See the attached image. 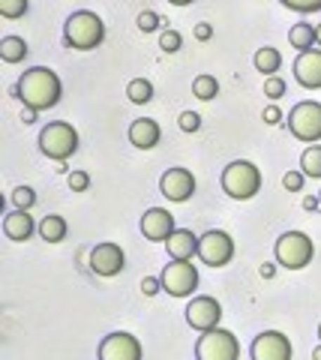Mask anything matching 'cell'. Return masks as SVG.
I'll return each mask as SVG.
<instances>
[{"instance_id":"obj_19","label":"cell","mask_w":321,"mask_h":360,"mask_svg":"<svg viewBox=\"0 0 321 360\" xmlns=\"http://www.w3.org/2000/svg\"><path fill=\"white\" fill-rule=\"evenodd\" d=\"M33 231H39V225L33 222V217H30L27 210H13V213H6V219H4V234H6L9 240L25 243V240H30Z\"/></svg>"},{"instance_id":"obj_8","label":"cell","mask_w":321,"mask_h":360,"mask_svg":"<svg viewBox=\"0 0 321 360\" xmlns=\"http://www.w3.org/2000/svg\"><path fill=\"white\" fill-rule=\"evenodd\" d=\"M198 258L207 267H225L231 258H235V240H231L228 231L210 229L198 238Z\"/></svg>"},{"instance_id":"obj_21","label":"cell","mask_w":321,"mask_h":360,"mask_svg":"<svg viewBox=\"0 0 321 360\" xmlns=\"http://www.w3.org/2000/svg\"><path fill=\"white\" fill-rule=\"evenodd\" d=\"M27 42L21 37H4L0 39V58H4V63H21L27 58Z\"/></svg>"},{"instance_id":"obj_34","label":"cell","mask_w":321,"mask_h":360,"mask_svg":"<svg viewBox=\"0 0 321 360\" xmlns=\"http://www.w3.org/2000/svg\"><path fill=\"white\" fill-rule=\"evenodd\" d=\"M303 180H306L303 172H289V174L282 177V186L289 189V193H301V189H303Z\"/></svg>"},{"instance_id":"obj_12","label":"cell","mask_w":321,"mask_h":360,"mask_svg":"<svg viewBox=\"0 0 321 360\" xmlns=\"http://www.w3.org/2000/svg\"><path fill=\"white\" fill-rule=\"evenodd\" d=\"M159 193L174 201V205H183L195 195V177L190 168H169L162 177H159Z\"/></svg>"},{"instance_id":"obj_24","label":"cell","mask_w":321,"mask_h":360,"mask_svg":"<svg viewBox=\"0 0 321 360\" xmlns=\"http://www.w3.org/2000/svg\"><path fill=\"white\" fill-rule=\"evenodd\" d=\"M301 172L313 180H321V144H309L301 156Z\"/></svg>"},{"instance_id":"obj_16","label":"cell","mask_w":321,"mask_h":360,"mask_svg":"<svg viewBox=\"0 0 321 360\" xmlns=\"http://www.w3.org/2000/svg\"><path fill=\"white\" fill-rule=\"evenodd\" d=\"M294 78H297V84L306 87V90H318L321 87V49L297 54V60H294Z\"/></svg>"},{"instance_id":"obj_33","label":"cell","mask_w":321,"mask_h":360,"mask_svg":"<svg viewBox=\"0 0 321 360\" xmlns=\"http://www.w3.org/2000/svg\"><path fill=\"white\" fill-rule=\"evenodd\" d=\"M87 186H91V174L87 172H72L70 174V189L72 193H87Z\"/></svg>"},{"instance_id":"obj_18","label":"cell","mask_w":321,"mask_h":360,"mask_svg":"<svg viewBox=\"0 0 321 360\" xmlns=\"http://www.w3.org/2000/svg\"><path fill=\"white\" fill-rule=\"evenodd\" d=\"M171 262H192V255H198V238L190 229H177L169 240H165Z\"/></svg>"},{"instance_id":"obj_29","label":"cell","mask_w":321,"mask_h":360,"mask_svg":"<svg viewBox=\"0 0 321 360\" xmlns=\"http://www.w3.org/2000/svg\"><path fill=\"white\" fill-rule=\"evenodd\" d=\"M264 96L273 99V103H276V99H282V96H285V82H282L280 75L264 78Z\"/></svg>"},{"instance_id":"obj_15","label":"cell","mask_w":321,"mask_h":360,"mask_svg":"<svg viewBox=\"0 0 321 360\" xmlns=\"http://www.w3.org/2000/svg\"><path fill=\"white\" fill-rule=\"evenodd\" d=\"M177 231L174 225V217L165 207H150L145 210V217H141V234H145L148 240H157V243H165Z\"/></svg>"},{"instance_id":"obj_28","label":"cell","mask_w":321,"mask_h":360,"mask_svg":"<svg viewBox=\"0 0 321 360\" xmlns=\"http://www.w3.org/2000/svg\"><path fill=\"white\" fill-rule=\"evenodd\" d=\"M13 201H15L18 210H30L33 205H37V193H33L30 186H18L15 193H13Z\"/></svg>"},{"instance_id":"obj_6","label":"cell","mask_w":321,"mask_h":360,"mask_svg":"<svg viewBox=\"0 0 321 360\" xmlns=\"http://www.w3.org/2000/svg\"><path fill=\"white\" fill-rule=\"evenodd\" d=\"M195 360H240L237 336L225 328H214L202 333L195 342Z\"/></svg>"},{"instance_id":"obj_11","label":"cell","mask_w":321,"mask_h":360,"mask_svg":"<svg viewBox=\"0 0 321 360\" xmlns=\"http://www.w3.org/2000/svg\"><path fill=\"white\" fill-rule=\"evenodd\" d=\"M219 319H223V307H219V300L214 297H192L190 307H186V321H190V328H195L198 333H207L219 328Z\"/></svg>"},{"instance_id":"obj_26","label":"cell","mask_w":321,"mask_h":360,"mask_svg":"<svg viewBox=\"0 0 321 360\" xmlns=\"http://www.w3.org/2000/svg\"><path fill=\"white\" fill-rule=\"evenodd\" d=\"M192 94L202 99V103H207V99H214L219 94V82L214 75H198L195 82H192Z\"/></svg>"},{"instance_id":"obj_44","label":"cell","mask_w":321,"mask_h":360,"mask_svg":"<svg viewBox=\"0 0 321 360\" xmlns=\"http://www.w3.org/2000/svg\"><path fill=\"white\" fill-rule=\"evenodd\" d=\"M313 360H321V345H318V348H313Z\"/></svg>"},{"instance_id":"obj_32","label":"cell","mask_w":321,"mask_h":360,"mask_svg":"<svg viewBox=\"0 0 321 360\" xmlns=\"http://www.w3.org/2000/svg\"><path fill=\"white\" fill-rule=\"evenodd\" d=\"M136 25H138V30L153 33V30H159V25H162V21H159V15L153 13V9H145V13L138 15V21H136Z\"/></svg>"},{"instance_id":"obj_43","label":"cell","mask_w":321,"mask_h":360,"mask_svg":"<svg viewBox=\"0 0 321 360\" xmlns=\"http://www.w3.org/2000/svg\"><path fill=\"white\" fill-rule=\"evenodd\" d=\"M315 49H321V25L315 27Z\"/></svg>"},{"instance_id":"obj_20","label":"cell","mask_w":321,"mask_h":360,"mask_svg":"<svg viewBox=\"0 0 321 360\" xmlns=\"http://www.w3.org/2000/svg\"><path fill=\"white\" fill-rule=\"evenodd\" d=\"M66 231H70V225H66V219L58 217V213H48V217H42V222H39V238L48 243H60L66 238Z\"/></svg>"},{"instance_id":"obj_7","label":"cell","mask_w":321,"mask_h":360,"mask_svg":"<svg viewBox=\"0 0 321 360\" xmlns=\"http://www.w3.org/2000/svg\"><path fill=\"white\" fill-rule=\"evenodd\" d=\"M289 129L297 141H306V144H315L321 141V103H297L289 111Z\"/></svg>"},{"instance_id":"obj_31","label":"cell","mask_w":321,"mask_h":360,"mask_svg":"<svg viewBox=\"0 0 321 360\" xmlns=\"http://www.w3.org/2000/svg\"><path fill=\"white\" fill-rule=\"evenodd\" d=\"M280 4L289 6V9H294V13H301V15L318 13V9H321V0H280Z\"/></svg>"},{"instance_id":"obj_27","label":"cell","mask_w":321,"mask_h":360,"mask_svg":"<svg viewBox=\"0 0 321 360\" xmlns=\"http://www.w3.org/2000/svg\"><path fill=\"white\" fill-rule=\"evenodd\" d=\"M27 9H30V0H0V15L9 18V21L21 18Z\"/></svg>"},{"instance_id":"obj_25","label":"cell","mask_w":321,"mask_h":360,"mask_svg":"<svg viewBox=\"0 0 321 360\" xmlns=\"http://www.w3.org/2000/svg\"><path fill=\"white\" fill-rule=\"evenodd\" d=\"M126 96L136 105H145V103H150V99H153V84L148 82V78H132V82L126 84Z\"/></svg>"},{"instance_id":"obj_1","label":"cell","mask_w":321,"mask_h":360,"mask_svg":"<svg viewBox=\"0 0 321 360\" xmlns=\"http://www.w3.org/2000/svg\"><path fill=\"white\" fill-rule=\"evenodd\" d=\"M60 78L48 66H30V70L18 78L15 94L25 103V108L33 111H48L60 103Z\"/></svg>"},{"instance_id":"obj_23","label":"cell","mask_w":321,"mask_h":360,"mask_svg":"<svg viewBox=\"0 0 321 360\" xmlns=\"http://www.w3.org/2000/svg\"><path fill=\"white\" fill-rule=\"evenodd\" d=\"M289 42H291V49L297 51H313V45H315V27L313 25H306V21H301V25H294L289 30Z\"/></svg>"},{"instance_id":"obj_42","label":"cell","mask_w":321,"mask_h":360,"mask_svg":"<svg viewBox=\"0 0 321 360\" xmlns=\"http://www.w3.org/2000/svg\"><path fill=\"white\" fill-rule=\"evenodd\" d=\"M171 6H190V4H195V0H169Z\"/></svg>"},{"instance_id":"obj_10","label":"cell","mask_w":321,"mask_h":360,"mask_svg":"<svg viewBox=\"0 0 321 360\" xmlns=\"http://www.w3.org/2000/svg\"><path fill=\"white\" fill-rule=\"evenodd\" d=\"M145 348H141L138 336H132L126 330H114L99 342V360H141Z\"/></svg>"},{"instance_id":"obj_36","label":"cell","mask_w":321,"mask_h":360,"mask_svg":"<svg viewBox=\"0 0 321 360\" xmlns=\"http://www.w3.org/2000/svg\"><path fill=\"white\" fill-rule=\"evenodd\" d=\"M141 291H145L148 297L159 295V291H162V279H157V276H145V279H141Z\"/></svg>"},{"instance_id":"obj_22","label":"cell","mask_w":321,"mask_h":360,"mask_svg":"<svg viewBox=\"0 0 321 360\" xmlns=\"http://www.w3.org/2000/svg\"><path fill=\"white\" fill-rule=\"evenodd\" d=\"M280 66H282V54L280 49H270V45H264V49L256 51V70L264 72V75H276L280 72Z\"/></svg>"},{"instance_id":"obj_3","label":"cell","mask_w":321,"mask_h":360,"mask_svg":"<svg viewBox=\"0 0 321 360\" xmlns=\"http://www.w3.org/2000/svg\"><path fill=\"white\" fill-rule=\"evenodd\" d=\"M223 189L235 201H249L261 193V168L249 160H235L223 172Z\"/></svg>"},{"instance_id":"obj_2","label":"cell","mask_w":321,"mask_h":360,"mask_svg":"<svg viewBox=\"0 0 321 360\" xmlns=\"http://www.w3.org/2000/svg\"><path fill=\"white\" fill-rule=\"evenodd\" d=\"M63 39L75 51H91L105 39V25L96 13H91V9H79V13H72L66 18Z\"/></svg>"},{"instance_id":"obj_14","label":"cell","mask_w":321,"mask_h":360,"mask_svg":"<svg viewBox=\"0 0 321 360\" xmlns=\"http://www.w3.org/2000/svg\"><path fill=\"white\" fill-rule=\"evenodd\" d=\"M252 360H291V342L280 330H264L252 340Z\"/></svg>"},{"instance_id":"obj_30","label":"cell","mask_w":321,"mask_h":360,"mask_svg":"<svg viewBox=\"0 0 321 360\" xmlns=\"http://www.w3.org/2000/svg\"><path fill=\"white\" fill-rule=\"evenodd\" d=\"M181 45H183L181 33H177V30H162V37H159V49H162V51L174 54V51H181Z\"/></svg>"},{"instance_id":"obj_40","label":"cell","mask_w":321,"mask_h":360,"mask_svg":"<svg viewBox=\"0 0 321 360\" xmlns=\"http://www.w3.org/2000/svg\"><path fill=\"white\" fill-rule=\"evenodd\" d=\"M37 115H39V111L25 108V111H21V120H25V123H33V120H37Z\"/></svg>"},{"instance_id":"obj_45","label":"cell","mask_w":321,"mask_h":360,"mask_svg":"<svg viewBox=\"0 0 321 360\" xmlns=\"http://www.w3.org/2000/svg\"><path fill=\"white\" fill-rule=\"evenodd\" d=\"M318 340H321V324H318Z\"/></svg>"},{"instance_id":"obj_37","label":"cell","mask_w":321,"mask_h":360,"mask_svg":"<svg viewBox=\"0 0 321 360\" xmlns=\"http://www.w3.org/2000/svg\"><path fill=\"white\" fill-rule=\"evenodd\" d=\"M261 117H264V123H268V127H280V123H282V111L276 108V105H268Z\"/></svg>"},{"instance_id":"obj_35","label":"cell","mask_w":321,"mask_h":360,"mask_svg":"<svg viewBox=\"0 0 321 360\" xmlns=\"http://www.w3.org/2000/svg\"><path fill=\"white\" fill-rule=\"evenodd\" d=\"M181 129L183 132H198L202 129V117H198L195 111H183L181 115Z\"/></svg>"},{"instance_id":"obj_39","label":"cell","mask_w":321,"mask_h":360,"mask_svg":"<svg viewBox=\"0 0 321 360\" xmlns=\"http://www.w3.org/2000/svg\"><path fill=\"white\" fill-rule=\"evenodd\" d=\"M318 205H321V198H315V195H306V198H303V207H306L309 213L318 210Z\"/></svg>"},{"instance_id":"obj_4","label":"cell","mask_w":321,"mask_h":360,"mask_svg":"<svg viewBox=\"0 0 321 360\" xmlns=\"http://www.w3.org/2000/svg\"><path fill=\"white\" fill-rule=\"evenodd\" d=\"M39 150L54 162H66L75 150H79V132H75L72 123L54 120L39 132Z\"/></svg>"},{"instance_id":"obj_38","label":"cell","mask_w":321,"mask_h":360,"mask_svg":"<svg viewBox=\"0 0 321 360\" xmlns=\"http://www.w3.org/2000/svg\"><path fill=\"white\" fill-rule=\"evenodd\" d=\"M192 33H195V39H198V42H207L210 37H214V25H195Z\"/></svg>"},{"instance_id":"obj_17","label":"cell","mask_w":321,"mask_h":360,"mask_svg":"<svg viewBox=\"0 0 321 360\" xmlns=\"http://www.w3.org/2000/svg\"><path fill=\"white\" fill-rule=\"evenodd\" d=\"M159 139H162V129H159V123H157V120L138 117V120H132V123H129V141L136 144L138 150L157 148Z\"/></svg>"},{"instance_id":"obj_13","label":"cell","mask_w":321,"mask_h":360,"mask_svg":"<svg viewBox=\"0 0 321 360\" xmlns=\"http://www.w3.org/2000/svg\"><path fill=\"white\" fill-rule=\"evenodd\" d=\"M124 267H126V255H124V250H120L117 243L105 240V243H96L91 250V270L96 276H105V279L117 276Z\"/></svg>"},{"instance_id":"obj_9","label":"cell","mask_w":321,"mask_h":360,"mask_svg":"<svg viewBox=\"0 0 321 360\" xmlns=\"http://www.w3.org/2000/svg\"><path fill=\"white\" fill-rule=\"evenodd\" d=\"M162 291H169L171 297H190L198 288V267L192 262H171L162 270Z\"/></svg>"},{"instance_id":"obj_5","label":"cell","mask_w":321,"mask_h":360,"mask_svg":"<svg viewBox=\"0 0 321 360\" xmlns=\"http://www.w3.org/2000/svg\"><path fill=\"white\" fill-rule=\"evenodd\" d=\"M273 252H276V262H280L282 267H289V270H303L309 262H313L315 243H313V238H309V234H303V231H285L282 238L276 240Z\"/></svg>"},{"instance_id":"obj_41","label":"cell","mask_w":321,"mask_h":360,"mask_svg":"<svg viewBox=\"0 0 321 360\" xmlns=\"http://www.w3.org/2000/svg\"><path fill=\"white\" fill-rule=\"evenodd\" d=\"M273 274H276L273 264H261V276H264V279H273Z\"/></svg>"}]
</instances>
